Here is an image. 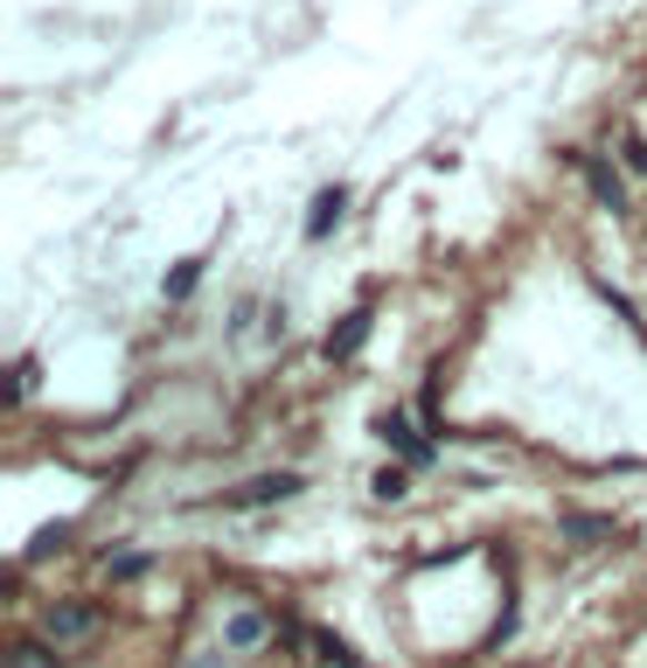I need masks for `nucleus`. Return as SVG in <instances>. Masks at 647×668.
Wrapping results in <instances>:
<instances>
[{
    "mask_svg": "<svg viewBox=\"0 0 647 668\" xmlns=\"http://www.w3.org/2000/svg\"><path fill=\"white\" fill-rule=\"evenodd\" d=\"M572 161H578V174H585V189H592V202H599V210H613V216L634 210V202H627V182L613 174V161H599V153H585V146H572Z\"/></svg>",
    "mask_w": 647,
    "mask_h": 668,
    "instance_id": "f257e3e1",
    "label": "nucleus"
},
{
    "mask_svg": "<svg viewBox=\"0 0 647 668\" xmlns=\"http://www.w3.org/2000/svg\"><path fill=\"white\" fill-rule=\"evenodd\" d=\"M376 439L391 453H404V467H432V459H438V446L418 439V425H411L404 411H376Z\"/></svg>",
    "mask_w": 647,
    "mask_h": 668,
    "instance_id": "f03ea898",
    "label": "nucleus"
},
{
    "mask_svg": "<svg viewBox=\"0 0 647 668\" xmlns=\"http://www.w3.org/2000/svg\"><path fill=\"white\" fill-rule=\"evenodd\" d=\"M342 216H348V189H342V182H327V189L314 195V210H306L300 237H306V244H327L334 230H342Z\"/></svg>",
    "mask_w": 647,
    "mask_h": 668,
    "instance_id": "7ed1b4c3",
    "label": "nucleus"
},
{
    "mask_svg": "<svg viewBox=\"0 0 647 668\" xmlns=\"http://www.w3.org/2000/svg\"><path fill=\"white\" fill-rule=\"evenodd\" d=\"M300 495V474H257V480H244V487H230V508H272V502H293Z\"/></svg>",
    "mask_w": 647,
    "mask_h": 668,
    "instance_id": "20e7f679",
    "label": "nucleus"
},
{
    "mask_svg": "<svg viewBox=\"0 0 647 668\" xmlns=\"http://www.w3.org/2000/svg\"><path fill=\"white\" fill-rule=\"evenodd\" d=\"M370 327H376L370 300H362V306H348V314H342V327H327V363H348V355H362V342H370Z\"/></svg>",
    "mask_w": 647,
    "mask_h": 668,
    "instance_id": "39448f33",
    "label": "nucleus"
},
{
    "mask_svg": "<svg viewBox=\"0 0 647 668\" xmlns=\"http://www.w3.org/2000/svg\"><path fill=\"white\" fill-rule=\"evenodd\" d=\"M91 627H98V606H84V599H57L42 613V634L49 640H84Z\"/></svg>",
    "mask_w": 647,
    "mask_h": 668,
    "instance_id": "423d86ee",
    "label": "nucleus"
},
{
    "mask_svg": "<svg viewBox=\"0 0 647 668\" xmlns=\"http://www.w3.org/2000/svg\"><path fill=\"white\" fill-rule=\"evenodd\" d=\"M195 286H202V259H181V265L168 272V286H161V293H168V300H189Z\"/></svg>",
    "mask_w": 647,
    "mask_h": 668,
    "instance_id": "0eeeda50",
    "label": "nucleus"
},
{
    "mask_svg": "<svg viewBox=\"0 0 647 668\" xmlns=\"http://www.w3.org/2000/svg\"><path fill=\"white\" fill-rule=\"evenodd\" d=\"M223 640L230 648H257V640H265V620H257V613H237V620L223 627Z\"/></svg>",
    "mask_w": 647,
    "mask_h": 668,
    "instance_id": "6e6552de",
    "label": "nucleus"
},
{
    "mask_svg": "<svg viewBox=\"0 0 647 668\" xmlns=\"http://www.w3.org/2000/svg\"><path fill=\"white\" fill-rule=\"evenodd\" d=\"M8 668H57V655L36 648V640H14V648H8Z\"/></svg>",
    "mask_w": 647,
    "mask_h": 668,
    "instance_id": "1a4fd4ad",
    "label": "nucleus"
},
{
    "mask_svg": "<svg viewBox=\"0 0 647 668\" xmlns=\"http://www.w3.org/2000/svg\"><path fill=\"white\" fill-rule=\"evenodd\" d=\"M370 487H376V502H397V495H404L411 480H404V467H383V474H376Z\"/></svg>",
    "mask_w": 647,
    "mask_h": 668,
    "instance_id": "9d476101",
    "label": "nucleus"
},
{
    "mask_svg": "<svg viewBox=\"0 0 647 668\" xmlns=\"http://www.w3.org/2000/svg\"><path fill=\"white\" fill-rule=\"evenodd\" d=\"M619 153H627V168H634V174H647V140L627 133V140H619Z\"/></svg>",
    "mask_w": 647,
    "mask_h": 668,
    "instance_id": "9b49d317",
    "label": "nucleus"
},
{
    "mask_svg": "<svg viewBox=\"0 0 647 668\" xmlns=\"http://www.w3.org/2000/svg\"><path fill=\"white\" fill-rule=\"evenodd\" d=\"M146 571V557L140 550H125V557H112V578H140Z\"/></svg>",
    "mask_w": 647,
    "mask_h": 668,
    "instance_id": "f8f14e48",
    "label": "nucleus"
}]
</instances>
